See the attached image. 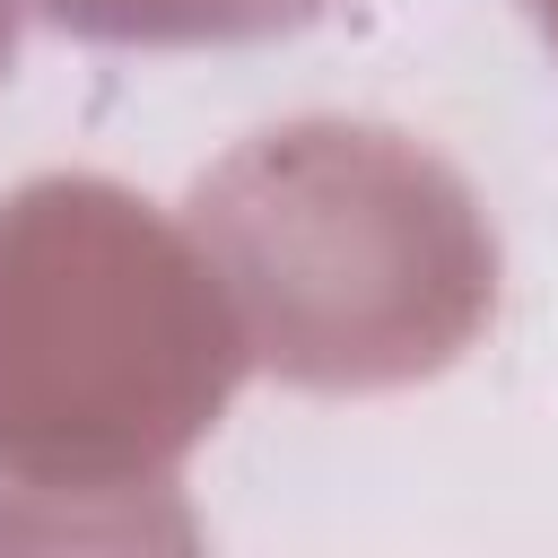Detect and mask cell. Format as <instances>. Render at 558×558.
Segmentation results:
<instances>
[{
  "mask_svg": "<svg viewBox=\"0 0 558 558\" xmlns=\"http://www.w3.org/2000/svg\"><path fill=\"white\" fill-rule=\"evenodd\" d=\"M192 235L253 366L305 392L427 384L497 314L480 192L384 122L305 113L253 131L192 183Z\"/></svg>",
  "mask_w": 558,
  "mask_h": 558,
  "instance_id": "cell-1",
  "label": "cell"
},
{
  "mask_svg": "<svg viewBox=\"0 0 558 558\" xmlns=\"http://www.w3.org/2000/svg\"><path fill=\"white\" fill-rule=\"evenodd\" d=\"M244 323L192 227L105 174L0 201V480L52 497L174 488L244 384Z\"/></svg>",
  "mask_w": 558,
  "mask_h": 558,
  "instance_id": "cell-2",
  "label": "cell"
},
{
  "mask_svg": "<svg viewBox=\"0 0 558 558\" xmlns=\"http://www.w3.org/2000/svg\"><path fill=\"white\" fill-rule=\"evenodd\" d=\"M35 9L61 35L166 52V44H262V35L323 17L331 0H35Z\"/></svg>",
  "mask_w": 558,
  "mask_h": 558,
  "instance_id": "cell-3",
  "label": "cell"
},
{
  "mask_svg": "<svg viewBox=\"0 0 558 558\" xmlns=\"http://www.w3.org/2000/svg\"><path fill=\"white\" fill-rule=\"evenodd\" d=\"M9 61H17V0H0V78H9Z\"/></svg>",
  "mask_w": 558,
  "mask_h": 558,
  "instance_id": "cell-4",
  "label": "cell"
},
{
  "mask_svg": "<svg viewBox=\"0 0 558 558\" xmlns=\"http://www.w3.org/2000/svg\"><path fill=\"white\" fill-rule=\"evenodd\" d=\"M523 9H532V26H541V35L558 44V0H523Z\"/></svg>",
  "mask_w": 558,
  "mask_h": 558,
  "instance_id": "cell-5",
  "label": "cell"
}]
</instances>
